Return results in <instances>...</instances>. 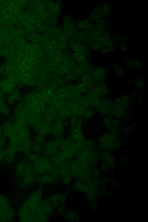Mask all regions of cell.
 I'll use <instances>...</instances> for the list:
<instances>
[{"mask_svg": "<svg viewBox=\"0 0 148 222\" xmlns=\"http://www.w3.org/2000/svg\"><path fill=\"white\" fill-rule=\"evenodd\" d=\"M43 191L40 186L33 191L20 208L18 215L22 221L32 222L38 204L42 199Z\"/></svg>", "mask_w": 148, "mask_h": 222, "instance_id": "obj_1", "label": "cell"}, {"mask_svg": "<svg viewBox=\"0 0 148 222\" xmlns=\"http://www.w3.org/2000/svg\"><path fill=\"white\" fill-rule=\"evenodd\" d=\"M32 164L35 174L38 176L48 174L54 178L58 173V167L53 164L49 157L43 153Z\"/></svg>", "mask_w": 148, "mask_h": 222, "instance_id": "obj_2", "label": "cell"}, {"mask_svg": "<svg viewBox=\"0 0 148 222\" xmlns=\"http://www.w3.org/2000/svg\"><path fill=\"white\" fill-rule=\"evenodd\" d=\"M97 141L99 149L107 151L116 150L121 144L116 132L111 131L102 134Z\"/></svg>", "mask_w": 148, "mask_h": 222, "instance_id": "obj_3", "label": "cell"}, {"mask_svg": "<svg viewBox=\"0 0 148 222\" xmlns=\"http://www.w3.org/2000/svg\"><path fill=\"white\" fill-rule=\"evenodd\" d=\"M17 170L23 174V181L25 185L32 184L35 180L34 171L33 164L29 161L26 157H23L19 162L17 167Z\"/></svg>", "mask_w": 148, "mask_h": 222, "instance_id": "obj_4", "label": "cell"}, {"mask_svg": "<svg viewBox=\"0 0 148 222\" xmlns=\"http://www.w3.org/2000/svg\"><path fill=\"white\" fill-rule=\"evenodd\" d=\"M53 209L49 199H42L38 204L32 221H47L52 214Z\"/></svg>", "mask_w": 148, "mask_h": 222, "instance_id": "obj_5", "label": "cell"}, {"mask_svg": "<svg viewBox=\"0 0 148 222\" xmlns=\"http://www.w3.org/2000/svg\"><path fill=\"white\" fill-rule=\"evenodd\" d=\"M83 144L76 142L69 136L62 140L59 149L60 152H64L75 158L79 151L84 147Z\"/></svg>", "mask_w": 148, "mask_h": 222, "instance_id": "obj_6", "label": "cell"}, {"mask_svg": "<svg viewBox=\"0 0 148 222\" xmlns=\"http://www.w3.org/2000/svg\"><path fill=\"white\" fill-rule=\"evenodd\" d=\"M62 140L54 138L49 141H45L42 143L44 147L43 153L49 157L60 153L59 147Z\"/></svg>", "mask_w": 148, "mask_h": 222, "instance_id": "obj_7", "label": "cell"}, {"mask_svg": "<svg viewBox=\"0 0 148 222\" xmlns=\"http://www.w3.org/2000/svg\"><path fill=\"white\" fill-rule=\"evenodd\" d=\"M108 74V69L106 66H98L95 67L91 74L94 85L104 83Z\"/></svg>", "mask_w": 148, "mask_h": 222, "instance_id": "obj_8", "label": "cell"}, {"mask_svg": "<svg viewBox=\"0 0 148 222\" xmlns=\"http://www.w3.org/2000/svg\"><path fill=\"white\" fill-rule=\"evenodd\" d=\"M50 134L54 139L62 140L64 138L65 129L62 120L57 119L51 124Z\"/></svg>", "mask_w": 148, "mask_h": 222, "instance_id": "obj_9", "label": "cell"}, {"mask_svg": "<svg viewBox=\"0 0 148 222\" xmlns=\"http://www.w3.org/2000/svg\"><path fill=\"white\" fill-rule=\"evenodd\" d=\"M60 179L62 183L65 185L69 184L71 182L72 177L69 162H66L59 167Z\"/></svg>", "mask_w": 148, "mask_h": 222, "instance_id": "obj_10", "label": "cell"}, {"mask_svg": "<svg viewBox=\"0 0 148 222\" xmlns=\"http://www.w3.org/2000/svg\"><path fill=\"white\" fill-rule=\"evenodd\" d=\"M112 103L113 100L110 96L101 98L96 109L97 113L103 117L108 115L110 107Z\"/></svg>", "mask_w": 148, "mask_h": 222, "instance_id": "obj_11", "label": "cell"}, {"mask_svg": "<svg viewBox=\"0 0 148 222\" xmlns=\"http://www.w3.org/2000/svg\"><path fill=\"white\" fill-rule=\"evenodd\" d=\"M125 114V108L113 102L110 107L108 115L118 119L123 118Z\"/></svg>", "mask_w": 148, "mask_h": 222, "instance_id": "obj_12", "label": "cell"}, {"mask_svg": "<svg viewBox=\"0 0 148 222\" xmlns=\"http://www.w3.org/2000/svg\"><path fill=\"white\" fill-rule=\"evenodd\" d=\"M91 90L102 98L110 96L111 93V89L104 83L94 85Z\"/></svg>", "mask_w": 148, "mask_h": 222, "instance_id": "obj_13", "label": "cell"}, {"mask_svg": "<svg viewBox=\"0 0 148 222\" xmlns=\"http://www.w3.org/2000/svg\"><path fill=\"white\" fill-rule=\"evenodd\" d=\"M103 123L106 128L110 131L116 132L118 125L117 119L109 115L103 116Z\"/></svg>", "mask_w": 148, "mask_h": 222, "instance_id": "obj_14", "label": "cell"}, {"mask_svg": "<svg viewBox=\"0 0 148 222\" xmlns=\"http://www.w3.org/2000/svg\"><path fill=\"white\" fill-rule=\"evenodd\" d=\"M15 120L13 117L12 118L4 123L1 125L2 137L8 138L9 134L14 128Z\"/></svg>", "mask_w": 148, "mask_h": 222, "instance_id": "obj_15", "label": "cell"}, {"mask_svg": "<svg viewBox=\"0 0 148 222\" xmlns=\"http://www.w3.org/2000/svg\"><path fill=\"white\" fill-rule=\"evenodd\" d=\"M66 196L64 194H56L53 195L49 199L53 208H57L62 205L66 200Z\"/></svg>", "mask_w": 148, "mask_h": 222, "instance_id": "obj_16", "label": "cell"}, {"mask_svg": "<svg viewBox=\"0 0 148 222\" xmlns=\"http://www.w3.org/2000/svg\"><path fill=\"white\" fill-rule=\"evenodd\" d=\"M102 98L97 94L91 90L87 97L90 108L96 110Z\"/></svg>", "mask_w": 148, "mask_h": 222, "instance_id": "obj_17", "label": "cell"}, {"mask_svg": "<svg viewBox=\"0 0 148 222\" xmlns=\"http://www.w3.org/2000/svg\"><path fill=\"white\" fill-rule=\"evenodd\" d=\"M69 136L76 142L81 143H84L86 140L82 130L76 128L70 130Z\"/></svg>", "mask_w": 148, "mask_h": 222, "instance_id": "obj_18", "label": "cell"}, {"mask_svg": "<svg viewBox=\"0 0 148 222\" xmlns=\"http://www.w3.org/2000/svg\"><path fill=\"white\" fill-rule=\"evenodd\" d=\"M51 126V124L42 120L35 133L46 137L50 134Z\"/></svg>", "mask_w": 148, "mask_h": 222, "instance_id": "obj_19", "label": "cell"}, {"mask_svg": "<svg viewBox=\"0 0 148 222\" xmlns=\"http://www.w3.org/2000/svg\"><path fill=\"white\" fill-rule=\"evenodd\" d=\"M49 158L53 164L58 167L67 161L60 153Z\"/></svg>", "mask_w": 148, "mask_h": 222, "instance_id": "obj_20", "label": "cell"}, {"mask_svg": "<svg viewBox=\"0 0 148 222\" xmlns=\"http://www.w3.org/2000/svg\"><path fill=\"white\" fill-rule=\"evenodd\" d=\"M130 97L127 95H123L116 99L114 103L125 108L128 103Z\"/></svg>", "mask_w": 148, "mask_h": 222, "instance_id": "obj_21", "label": "cell"}, {"mask_svg": "<svg viewBox=\"0 0 148 222\" xmlns=\"http://www.w3.org/2000/svg\"><path fill=\"white\" fill-rule=\"evenodd\" d=\"M38 176L37 181L39 183H50L56 181L53 177L49 174H45Z\"/></svg>", "mask_w": 148, "mask_h": 222, "instance_id": "obj_22", "label": "cell"}, {"mask_svg": "<svg viewBox=\"0 0 148 222\" xmlns=\"http://www.w3.org/2000/svg\"><path fill=\"white\" fill-rule=\"evenodd\" d=\"M96 113L95 110L92 108H89L86 109L82 115V118L83 120H88L93 116Z\"/></svg>", "mask_w": 148, "mask_h": 222, "instance_id": "obj_23", "label": "cell"}, {"mask_svg": "<svg viewBox=\"0 0 148 222\" xmlns=\"http://www.w3.org/2000/svg\"><path fill=\"white\" fill-rule=\"evenodd\" d=\"M44 147L42 144H39L33 142L32 144L31 152L37 154H40L43 153Z\"/></svg>", "mask_w": 148, "mask_h": 222, "instance_id": "obj_24", "label": "cell"}, {"mask_svg": "<svg viewBox=\"0 0 148 222\" xmlns=\"http://www.w3.org/2000/svg\"><path fill=\"white\" fill-rule=\"evenodd\" d=\"M112 68L115 73L117 75H124L126 71L125 68L120 64H114Z\"/></svg>", "mask_w": 148, "mask_h": 222, "instance_id": "obj_25", "label": "cell"}, {"mask_svg": "<svg viewBox=\"0 0 148 222\" xmlns=\"http://www.w3.org/2000/svg\"><path fill=\"white\" fill-rule=\"evenodd\" d=\"M17 152L16 149L14 146L9 145L8 146L3 149V152L5 156L11 155H14Z\"/></svg>", "mask_w": 148, "mask_h": 222, "instance_id": "obj_26", "label": "cell"}, {"mask_svg": "<svg viewBox=\"0 0 148 222\" xmlns=\"http://www.w3.org/2000/svg\"><path fill=\"white\" fill-rule=\"evenodd\" d=\"M40 154H37L31 152L30 153L25 155V157L29 161L33 163L36 161L39 158Z\"/></svg>", "mask_w": 148, "mask_h": 222, "instance_id": "obj_27", "label": "cell"}, {"mask_svg": "<svg viewBox=\"0 0 148 222\" xmlns=\"http://www.w3.org/2000/svg\"><path fill=\"white\" fill-rule=\"evenodd\" d=\"M78 119L77 116L75 115H72L70 117L69 120L70 123L69 129L70 130L75 128Z\"/></svg>", "mask_w": 148, "mask_h": 222, "instance_id": "obj_28", "label": "cell"}, {"mask_svg": "<svg viewBox=\"0 0 148 222\" xmlns=\"http://www.w3.org/2000/svg\"><path fill=\"white\" fill-rule=\"evenodd\" d=\"M46 137L38 134H36L33 142L35 143L42 144L45 141Z\"/></svg>", "mask_w": 148, "mask_h": 222, "instance_id": "obj_29", "label": "cell"}, {"mask_svg": "<svg viewBox=\"0 0 148 222\" xmlns=\"http://www.w3.org/2000/svg\"><path fill=\"white\" fill-rule=\"evenodd\" d=\"M127 64L129 66L131 67L136 66L137 67L139 68L141 66L139 61L132 59L128 60L127 61Z\"/></svg>", "mask_w": 148, "mask_h": 222, "instance_id": "obj_30", "label": "cell"}, {"mask_svg": "<svg viewBox=\"0 0 148 222\" xmlns=\"http://www.w3.org/2000/svg\"><path fill=\"white\" fill-rule=\"evenodd\" d=\"M83 144L84 147H92L97 146V141L91 139L85 140Z\"/></svg>", "mask_w": 148, "mask_h": 222, "instance_id": "obj_31", "label": "cell"}, {"mask_svg": "<svg viewBox=\"0 0 148 222\" xmlns=\"http://www.w3.org/2000/svg\"><path fill=\"white\" fill-rule=\"evenodd\" d=\"M83 120H84L82 118H79V119H78L75 128L82 130L83 124Z\"/></svg>", "mask_w": 148, "mask_h": 222, "instance_id": "obj_32", "label": "cell"}, {"mask_svg": "<svg viewBox=\"0 0 148 222\" xmlns=\"http://www.w3.org/2000/svg\"><path fill=\"white\" fill-rule=\"evenodd\" d=\"M6 161L8 163H10L13 162L14 161V155H11L6 156L5 157Z\"/></svg>", "mask_w": 148, "mask_h": 222, "instance_id": "obj_33", "label": "cell"}, {"mask_svg": "<svg viewBox=\"0 0 148 222\" xmlns=\"http://www.w3.org/2000/svg\"><path fill=\"white\" fill-rule=\"evenodd\" d=\"M63 123L64 127L65 130L69 128L70 123L69 119H66L63 120Z\"/></svg>", "mask_w": 148, "mask_h": 222, "instance_id": "obj_34", "label": "cell"}, {"mask_svg": "<svg viewBox=\"0 0 148 222\" xmlns=\"http://www.w3.org/2000/svg\"><path fill=\"white\" fill-rule=\"evenodd\" d=\"M5 138L2 137L0 138V148H3L6 144Z\"/></svg>", "mask_w": 148, "mask_h": 222, "instance_id": "obj_35", "label": "cell"}, {"mask_svg": "<svg viewBox=\"0 0 148 222\" xmlns=\"http://www.w3.org/2000/svg\"><path fill=\"white\" fill-rule=\"evenodd\" d=\"M69 216L68 217L69 219V220H74V219L76 217V214L75 213H69L68 215Z\"/></svg>", "mask_w": 148, "mask_h": 222, "instance_id": "obj_36", "label": "cell"}, {"mask_svg": "<svg viewBox=\"0 0 148 222\" xmlns=\"http://www.w3.org/2000/svg\"><path fill=\"white\" fill-rule=\"evenodd\" d=\"M5 157V156L3 152L0 153V162L4 159Z\"/></svg>", "mask_w": 148, "mask_h": 222, "instance_id": "obj_37", "label": "cell"}, {"mask_svg": "<svg viewBox=\"0 0 148 222\" xmlns=\"http://www.w3.org/2000/svg\"><path fill=\"white\" fill-rule=\"evenodd\" d=\"M14 96L13 95H12V96H10L9 97V99H8V101L10 103H12L14 101Z\"/></svg>", "mask_w": 148, "mask_h": 222, "instance_id": "obj_38", "label": "cell"}, {"mask_svg": "<svg viewBox=\"0 0 148 222\" xmlns=\"http://www.w3.org/2000/svg\"><path fill=\"white\" fill-rule=\"evenodd\" d=\"M2 137V131L1 125L0 124V138Z\"/></svg>", "mask_w": 148, "mask_h": 222, "instance_id": "obj_39", "label": "cell"}, {"mask_svg": "<svg viewBox=\"0 0 148 222\" xmlns=\"http://www.w3.org/2000/svg\"><path fill=\"white\" fill-rule=\"evenodd\" d=\"M3 149L2 148H0V153L3 152Z\"/></svg>", "mask_w": 148, "mask_h": 222, "instance_id": "obj_40", "label": "cell"}]
</instances>
